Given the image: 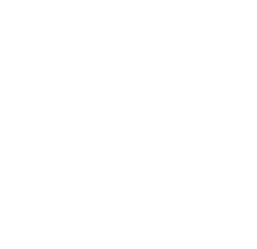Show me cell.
Here are the masks:
<instances>
[]
</instances>
